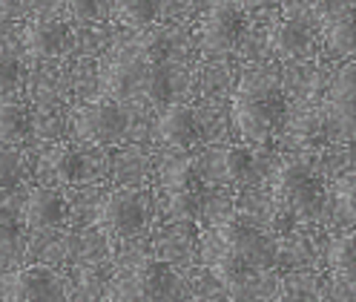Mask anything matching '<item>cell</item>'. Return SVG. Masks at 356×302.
Here are the masks:
<instances>
[{"instance_id":"30bf717a","label":"cell","mask_w":356,"mask_h":302,"mask_svg":"<svg viewBox=\"0 0 356 302\" xmlns=\"http://www.w3.org/2000/svg\"><path fill=\"white\" fill-rule=\"evenodd\" d=\"M24 43L35 58H58L70 43V26L58 17H40L26 29Z\"/></svg>"},{"instance_id":"2e32d148","label":"cell","mask_w":356,"mask_h":302,"mask_svg":"<svg viewBox=\"0 0 356 302\" xmlns=\"http://www.w3.org/2000/svg\"><path fill=\"white\" fill-rule=\"evenodd\" d=\"M213 268H216V276H218L230 291L244 288V285H248L250 279H253V273H256L238 253H233L230 248H225L221 242H218V248H216V253H213Z\"/></svg>"},{"instance_id":"d4e9b609","label":"cell","mask_w":356,"mask_h":302,"mask_svg":"<svg viewBox=\"0 0 356 302\" xmlns=\"http://www.w3.org/2000/svg\"><path fill=\"white\" fill-rule=\"evenodd\" d=\"M20 236V213L9 199H0V245H15Z\"/></svg>"},{"instance_id":"f1b7e54d","label":"cell","mask_w":356,"mask_h":302,"mask_svg":"<svg viewBox=\"0 0 356 302\" xmlns=\"http://www.w3.org/2000/svg\"><path fill=\"white\" fill-rule=\"evenodd\" d=\"M113 302H155V299H149V296H144L141 291H136V288H127L124 294H118Z\"/></svg>"},{"instance_id":"603a6c76","label":"cell","mask_w":356,"mask_h":302,"mask_svg":"<svg viewBox=\"0 0 356 302\" xmlns=\"http://www.w3.org/2000/svg\"><path fill=\"white\" fill-rule=\"evenodd\" d=\"M256 170V159L248 147H230L225 153V173L230 182H248Z\"/></svg>"},{"instance_id":"4dcf8cb0","label":"cell","mask_w":356,"mask_h":302,"mask_svg":"<svg viewBox=\"0 0 356 302\" xmlns=\"http://www.w3.org/2000/svg\"><path fill=\"white\" fill-rule=\"evenodd\" d=\"M276 302H310V299H307L302 291H284V294H282Z\"/></svg>"},{"instance_id":"7c38bea8","label":"cell","mask_w":356,"mask_h":302,"mask_svg":"<svg viewBox=\"0 0 356 302\" xmlns=\"http://www.w3.org/2000/svg\"><path fill=\"white\" fill-rule=\"evenodd\" d=\"M330 116L345 133H356V63L345 67L330 90Z\"/></svg>"},{"instance_id":"9c48e42d","label":"cell","mask_w":356,"mask_h":302,"mask_svg":"<svg viewBox=\"0 0 356 302\" xmlns=\"http://www.w3.org/2000/svg\"><path fill=\"white\" fill-rule=\"evenodd\" d=\"M159 136L178 150H190L202 141V121L187 104H170L159 121Z\"/></svg>"},{"instance_id":"83f0119b","label":"cell","mask_w":356,"mask_h":302,"mask_svg":"<svg viewBox=\"0 0 356 302\" xmlns=\"http://www.w3.org/2000/svg\"><path fill=\"white\" fill-rule=\"evenodd\" d=\"M104 3H106V0H66V6H70L72 17H78V20H95V17H101Z\"/></svg>"},{"instance_id":"52a82bcc","label":"cell","mask_w":356,"mask_h":302,"mask_svg":"<svg viewBox=\"0 0 356 302\" xmlns=\"http://www.w3.org/2000/svg\"><path fill=\"white\" fill-rule=\"evenodd\" d=\"M204 182L193 164H178L167 173V205L175 219H195L204 210Z\"/></svg>"},{"instance_id":"5b68a950","label":"cell","mask_w":356,"mask_h":302,"mask_svg":"<svg viewBox=\"0 0 356 302\" xmlns=\"http://www.w3.org/2000/svg\"><path fill=\"white\" fill-rule=\"evenodd\" d=\"M75 133L89 144H115L127 133V116L115 101H92L75 116Z\"/></svg>"},{"instance_id":"cb8c5ba5","label":"cell","mask_w":356,"mask_h":302,"mask_svg":"<svg viewBox=\"0 0 356 302\" xmlns=\"http://www.w3.org/2000/svg\"><path fill=\"white\" fill-rule=\"evenodd\" d=\"M136 55L144 63H167L170 58V38L161 32H149L136 43Z\"/></svg>"},{"instance_id":"ba28073f","label":"cell","mask_w":356,"mask_h":302,"mask_svg":"<svg viewBox=\"0 0 356 302\" xmlns=\"http://www.w3.org/2000/svg\"><path fill=\"white\" fill-rule=\"evenodd\" d=\"M6 302H55L58 283L47 268H24L6 279L3 285Z\"/></svg>"},{"instance_id":"8fae6325","label":"cell","mask_w":356,"mask_h":302,"mask_svg":"<svg viewBox=\"0 0 356 302\" xmlns=\"http://www.w3.org/2000/svg\"><path fill=\"white\" fill-rule=\"evenodd\" d=\"M24 216L32 228H55L66 219V199L63 193L55 187H35L26 205H24Z\"/></svg>"},{"instance_id":"9a60e30c","label":"cell","mask_w":356,"mask_h":302,"mask_svg":"<svg viewBox=\"0 0 356 302\" xmlns=\"http://www.w3.org/2000/svg\"><path fill=\"white\" fill-rule=\"evenodd\" d=\"M47 167L55 173L58 182H66V184H75V182L86 179V173H89L86 156L72 144H58L47 156Z\"/></svg>"},{"instance_id":"8992f818","label":"cell","mask_w":356,"mask_h":302,"mask_svg":"<svg viewBox=\"0 0 356 302\" xmlns=\"http://www.w3.org/2000/svg\"><path fill=\"white\" fill-rule=\"evenodd\" d=\"M147 222V199L138 190H113L101 205V225L113 236H136Z\"/></svg>"},{"instance_id":"f546056e","label":"cell","mask_w":356,"mask_h":302,"mask_svg":"<svg viewBox=\"0 0 356 302\" xmlns=\"http://www.w3.org/2000/svg\"><path fill=\"white\" fill-rule=\"evenodd\" d=\"M233 3H238L241 9H267V6H273L276 0H233Z\"/></svg>"},{"instance_id":"3957f363","label":"cell","mask_w":356,"mask_h":302,"mask_svg":"<svg viewBox=\"0 0 356 302\" xmlns=\"http://www.w3.org/2000/svg\"><path fill=\"white\" fill-rule=\"evenodd\" d=\"M218 242L238 253L253 271H270L276 265V248L267 236L241 216H230L218 228Z\"/></svg>"},{"instance_id":"1f68e13d","label":"cell","mask_w":356,"mask_h":302,"mask_svg":"<svg viewBox=\"0 0 356 302\" xmlns=\"http://www.w3.org/2000/svg\"><path fill=\"white\" fill-rule=\"evenodd\" d=\"M198 302H225V299H221V296H202Z\"/></svg>"},{"instance_id":"ffe728a7","label":"cell","mask_w":356,"mask_h":302,"mask_svg":"<svg viewBox=\"0 0 356 302\" xmlns=\"http://www.w3.org/2000/svg\"><path fill=\"white\" fill-rule=\"evenodd\" d=\"M170 93H172V78H170L167 63H147L141 95L149 98L152 104H170Z\"/></svg>"},{"instance_id":"ac0fdd59","label":"cell","mask_w":356,"mask_h":302,"mask_svg":"<svg viewBox=\"0 0 356 302\" xmlns=\"http://www.w3.org/2000/svg\"><path fill=\"white\" fill-rule=\"evenodd\" d=\"M327 47L339 55H356V9H342L327 24Z\"/></svg>"},{"instance_id":"7402d4cb","label":"cell","mask_w":356,"mask_h":302,"mask_svg":"<svg viewBox=\"0 0 356 302\" xmlns=\"http://www.w3.org/2000/svg\"><path fill=\"white\" fill-rule=\"evenodd\" d=\"M118 12L132 26H149L161 12V0H118Z\"/></svg>"},{"instance_id":"4fadbf2b","label":"cell","mask_w":356,"mask_h":302,"mask_svg":"<svg viewBox=\"0 0 356 302\" xmlns=\"http://www.w3.org/2000/svg\"><path fill=\"white\" fill-rule=\"evenodd\" d=\"M172 285H175V273L161 259H144V262H138L136 271H132V288L155 302H167Z\"/></svg>"},{"instance_id":"44dd1931","label":"cell","mask_w":356,"mask_h":302,"mask_svg":"<svg viewBox=\"0 0 356 302\" xmlns=\"http://www.w3.org/2000/svg\"><path fill=\"white\" fill-rule=\"evenodd\" d=\"M24 179V161L12 144H0V199H9Z\"/></svg>"},{"instance_id":"d6986e66","label":"cell","mask_w":356,"mask_h":302,"mask_svg":"<svg viewBox=\"0 0 356 302\" xmlns=\"http://www.w3.org/2000/svg\"><path fill=\"white\" fill-rule=\"evenodd\" d=\"M330 268L345 283H356V233H342L330 245Z\"/></svg>"},{"instance_id":"4316f807","label":"cell","mask_w":356,"mask_h":302,"mask_svg":"<svg viewBox=\"0 0 356 302\" xmlns=\"http://www.w3.org/2000/svg\"><path fill=\"white\" fill-rule=\"evenodd\" d=\"M20 75H24V70H20L17 55L9 49H0V93H12L20 84Z\"/></svg>"},{"instance_id":"484cf974","label":"cell","mask_w":356,"mask_h":302,"mask_svg":"<svg viewBox=\"0 0 356 302\" xmlns=\"http://www.w3.org/2000/svg\"><path fill=\"white\" fill-rule=\"evenodd\" d=\"M337 205H339L342 216L356 222V173H345L337 182Z\"/></svg>"},{"instance_id":"e0dca14e","label":"cell","mask_w":356,"mask_h":302,"mask_svg":"<svg viewBox=\"0 0 356 302\" xmlns=\"http://www.w3.org/2000/svg\"><path fill=\"white\" fill-rule=\"evenodd\" d=\"M32 116L20 101H0V144H17L29 136Z\"/></svg>"},{"instance_id":"5bb4252c","label":"cell","mask_w":356,"mask_h":302,"mask_svg":"<svg viewBox=\"0 0 356 302\" xmlns=\"http://www.w3.org/2000/svg\"><path fill=\"white\" fill-rule=\"evenodd\" d=\"M310 43H314L310 29L302 24V20H293V17L279 20V24L273 26V32H270V49L284 61L305 58L310 52Z\"/></svg>"},{"instance_id":"277c9868","label":"cell","mask_w":356,"mask_h":302,"mask_svg":"<svg viewBox=\"0 0 356 302\" xmlns=\"http://www.w3.org/2000/svg\"><path fill=\"white\" fill-rule=\"evenodd\" d=\"M244 32H248V20H244V9L233 0H225L207 12L204 24H202V43L204 49L213 55H227L233 52Z\"/></svg>"},{"instance_id":"6da1fadb","label":"cell","mask_w":356,"mask_h":302,"mask_svg":"<svg viewBox=\"0 0 356 302\" xmlns=\"http://www.w3.org/2000/svg\"><path fill=\"white\" fill-rule=\"evenodd\" d=\"M287 113V101L282 93V84L267 72H248L238 81V90L233 95V124L236 129L250 138L264 141L282 127Z\"/></svg>"},{"instance_id":"7a4b0ae2","label":"cell","mask_w":356,"mask_h":302,"mask_svg":"<svg viewBox=\"0 0 356 302\" xmlns=\"http://www.w3.org/2000/svg\"><path fill=\"white\" fill-rule=\"evenodd\" d=\"M273 196L287 213L310 216L325 205V184L319 182V176L307 164L287 161L276 170Z\"/></svg>"}]
</instances>
